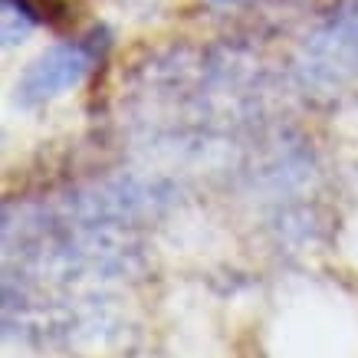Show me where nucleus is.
Here are the masks:
<instances>
[{
	"mask_svg": "<svg viewBox=\"0 0 358 358\" xmlns=\"http://www.w3.org/2000/svg\"><path fill=\"white\" fill-rule=\"evenodd\" d=\"M86 53L76 50V46H56L46 56H40L36 63L30 66V73L23 76V92L30 99H46L56 96L63 89L76 86L83 73H86Z\"/></svg>",
	"mask_w": 358,
	"mask_h": 358,
	"instance_id": "nucleus-1",
	"label": "nucleus"
}]
</instances>
